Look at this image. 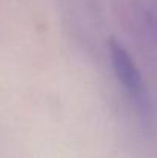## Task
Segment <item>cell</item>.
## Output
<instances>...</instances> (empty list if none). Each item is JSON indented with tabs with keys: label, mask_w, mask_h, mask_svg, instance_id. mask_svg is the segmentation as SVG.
Wrapping results in <instances>:
<instances>
[{
	"label": "cell",
	"mask_w": 157,
	"mask_h": 158,
	"mask_svg": "<svg viewBox=\"0 0 157 158\" xmlns=\"http://www.w3.org/2000/svg\"><path fill=\"white\" fill-rule=\"evenodd\" d=\"M109 55H111V63L116 77L123 86V91L126 92L129 102L134 105L137 114L145 121L153 118V105H151L148 89L129 54L125 51V48L120 43L111 42Z\"/></svg>",
	"instance_id": "obj_1"
}]
</instances>
